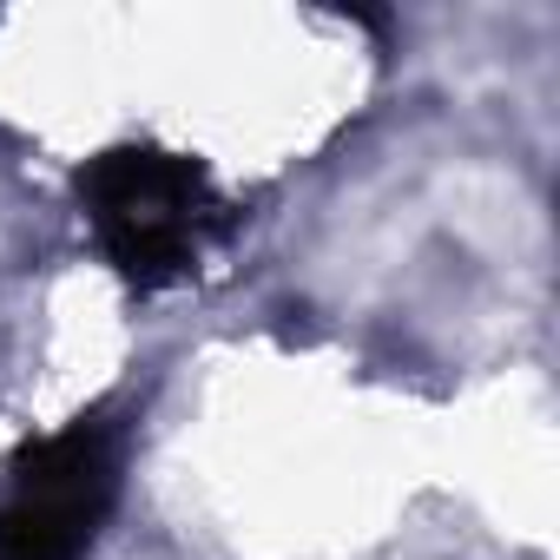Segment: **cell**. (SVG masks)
<instances>
[{"label": "cell", "instance_id": "cell-1", "mask_svg": "<svg viewBox=\"0 0 560 560\" xmlns=\"http://www.w3.org/2000/svg\"><path fill=\"white\" fill-rule=\"evenodd\" d=\"M80 205L106 264L132 291H172L237 224V205L211 185L205 159L165 145H106L80 165Z\"/></svg>", "mask_w": 560, "mask_h": 560}, {"label": "cell", "instance_id": "cell-2", "mask_svg": "<svg viewBox=\"0 0 560 560\" xmlns=\"http://www.w3.org/2000/svg\"><path fill=\"white\" fill-rule=\"evenodd\" d=\"M119 501V435L106 416L27 442L0 494V560H86Z\"/></svg>", "mask_w": 560, "mask_h": 560}]
</instances>
